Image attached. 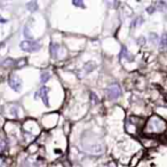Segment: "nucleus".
<instances>
[{"label": "nucleus", "mask_w": 167, "mask_h": 167, "mask_svg": "<svg viewBox=\"0 0 167 167\" xmlns=\"http://www.w3.org/2000/svg\"><path fill=\"white\" fill-rule=\"evenodd\" d=\"M147 127L150 132H163L166 127V122L159 117H152L149 120Z\"/></svg>", "instance_id": "obj_1"}, {"label": "nucleus", "mask_w": 167, "mask_h": 167, "mask_svg": "<svg viewBox=\"0 0 167 167\" xmlns=\"http://www.w3.org/2000/svg\"><path fill=\"white\" fill-rule=\"evenodd\" d=\"M105 93L109 100H117L122 96V87L117 83H112L108 85L105 88Z\"/></svg>", "instance_id": "obj_2"}, {"label": "nucleus", "mask_w": 167, "mask_h": 167, "mask_svg": "<svg viewBox=\"0 0 167 167\" xmlns=\"http://www.w3.org/2000/svg\"><path fill=\"white\" fill-rule=\"evenodd\" d=\"M21 49L28 53H33V51H38L41 48V44L36 41V40H24L19 44Z\"/></svg>", "instance_id": "obj_3"}, {"label": "nucleus", "mask_w": 167, "mask_h": 167, "mask_svg": "<svg viewBox=\"0 0 167 167\" xmlns=\"http://www.w3.org/2000/svg\"><path fill=\"white\" fill-rule=\"evenodd\" d=\"M8 85L10 86V88L13 90L19 92V90L22 89V85H23V83H22V79H21L17 75L13 73V75H10L9 78H8Z\"/></svg>", "instance_id": "obj_4"}, {"label": "nucleus", "mask_w": 167, "mask_h": 167, "mask_svg": "<svg viewBox=\"0 0 167 167\" xmlns=\"http://www.w3.org/2000/svg\"><path fill=\"white\" fill-rule=\"evenodd\" d=\"M40 97L41 100H42V102L45 103L46 107H49V101H48V88L44 86V87H41L40 89L36 93V98H38Z\"/></svg>", "instance_id": "obj_5"}, {"label": "nucleus", "mask_w": 167, "mask_h": 167, "mask_svg": "<svg viewBox=\"0 0 167 167\" xmlns=\"http://www.w3.org/2000/svg\"><path fill=\"white\" fill-rule=\"evenodd\" d=\"M96 68V63L95 62H87L86 64L84 65V68H83V73L81 75H79V77L80 78H83L85 75H87V73H89V72H92V71L94 70Z\"/></svg>", "instance_id": "obj_6"}, {"label": "nucleus", "mask_w": 167, "mask_h": 167, "mask_svg": "<svg viewBox=\"0 0 167 167\" xmlns=\"http://www.w3.org/2000/svg\"><path fill=\"white\" fill-rule=\"evenodd\" d=\"M119 58L120 60H126L127 62H132L133 61V56L129 54V51L126 46H122V51H120V54H119Z\"/></svg>", "instance_id": "obj_7"}, {"label": "nucleus", "mask_w": 167, "mask_h": 167, "mask_svg": "<svg viewBox=\"0 0 167 167\" xmlns=\"http://www.w3.org/2000/svg\"><path fill=\"white\" fill-rule=\"evenodd\" d=\"M159 46L161 48H166L167 47V33L164 32L160 37V41H159Z\"/></svg>", "instance_id": "obj_8"}, {"label": "nucleus", "mask_w": 167, "mask_h": 167, "mask_svg": "<svg viewBox=\"0 0 167 167\" xmlns=\"http://www.w3.org/2000/svg\"><path fill=\"white\" fill-rule=\"evenodd\" d=\"M49 78H51V73L47 72V71H45V72H42L41 76H40V81H41L42 84H45L49 80Z\"/></svg>", "instance_id": "obj_9"}, {"label": "nucleus", "mask_w": 167, "mask_h": 167, "mask_svg": "<svg viewBox=\"0 0 167 167\" xmlns=\"http://www.w3.org/2000/svg\"><path fill=\"white\" fill-rule=\"evenodd\" d=\"M58 48H60V46H58L57 44H51V56H53V57H56V56H57Z\"/></svg>", "instance_id": "obj_10"}, {"label": "nucleus", "mask_w": 167, "mask_h": 167, "mask_svg": "<svg viewBox=\"0 0 167 167\" xmlns=\"http://www.w3.org/2000/svg\"><path fill=\"white\" fill-rule=\"evenodd\" d=\"M26 7H28V9H29V10H31V12H34V10H37V9H38V5H37V2H34V1H32V2H29Z\"/></svg>", "instance_id": "obj_11"}, {"label": "nucleus", "mask_w": 167, "mask_h": 167, "mask_svg": "<svg viewBox=\"0 0 167 167\" xmlns=\"http://www.w3.org/2000/svg\"><path fill=\"white\" fill-rule=\"evenodd\" d=\"M90 98H92V104L94 105H96L97 103H98V98H97L96 94H94V93H90Z\"/></svg>", "instance_id": "obj_12"}, {"label": "nucleus", "mask_w": 167, "mask_h": 167, "mask_svg": "<svg viewBox=\"0 0 167 167\" xmlns=\"http://www.w3.org/2000/svg\"><path fill=\"white\" fill-rule=\"evenodd\" d=\"M6 149V141L4 139H0V152H2Z\"/></svg>", "instance_id": "obj_13"}, {"label": "nucleus", "mask_w": 167, "mask_h": 167, "mask_svg": "<svg viewBox=\"0 0 167 167\" xmlns=\"http://www.w3.org/2000/svg\"><path fill=\"white\" fill-rule=\"evenodd\" d=\"M72 4L75 5V6H77V7H81V8H85V6H84V1H76V0H73L72 1Z\"/></svg>", "instance_id": "obj_14"}, {"label": "nucleus", "mask_w": 167, "mask_h": 167, "mask_svg": "<svg viewBox=\"0 0 167 167\" xmlns=\"http://www.w3.org/2000/svg\"><path fill=\"white\" fill-rule=\"evenodd\" d=\"M137 44H139V45H141V46H143L144 44H145V38H144L143 36L139 37V38H137Z\"/></svg>", "instance_id": "obj_15"}, {"label": "nucleus", "mask_w": 167, "mask_h": 167, "mask_svg": "<svg viewBox=\"0 0 167 167\" xmlns=\"http://www.w3.org/2000/svg\"><path fill=\"white\" fill-rule=\"evenodd\" d=\"M139 22H143V19H142V17H139V19H136L134 21V22H133V24H132V26H136V25H140V23H139Z\"/></svg>", "instance_id": "obj_16"}, {"label": "nucleus", "mask_w": 167, "mask_h": 167, "mask_svg": "<svg viewBox=\"0 0 167 167\" xmlns=\"http://www.w3.org/2000/svg\"><path fill=\"white\" fill-rule=\"evenodd\" d=\"M150 39H151L152 44H156V41H157V34L156 33H150Z\"/></svg>", "instance_id": "obj_17"}, {"label": "nucleus", "mask_w": 167, "mask_h": 167, "mask_svg": "<svg viewBox=\"0 0 167 167\" xmlns=\"http://www.w3.org/2000/svg\"><path fill=\"white\" fill-rule=\"evenodd\" d=\"M154 10H156V7L154 6H151V7H148V8H147V12H148L149 14H152Z\"/></svg>", "instance_id": "obj_18"}]
</instances>
